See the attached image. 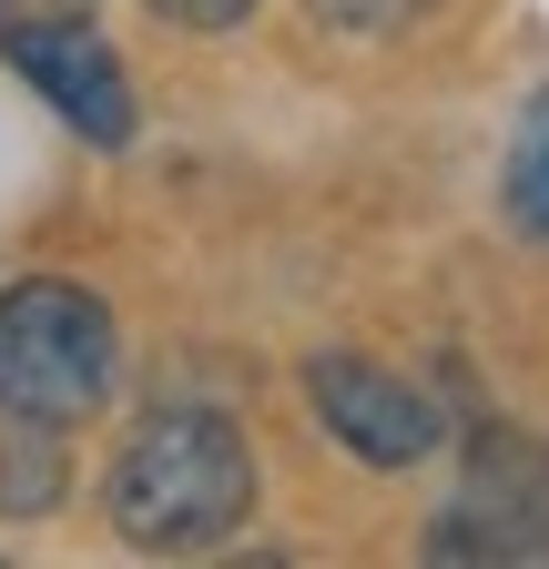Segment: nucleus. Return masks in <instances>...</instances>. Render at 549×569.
<instances>
[{"instance_id": "obj_7", "label": "nucleus", "mask_w": 549, "mask_h": 569, "mask_svg": "<svg viewBox=\"0 0 549 569\" xmlns=\"http://www.w3.org/2000/svg\"><path fill=\"white\" fill-rule=\"evenodd\" d=\"M509 213H519V234L549 244V92L529 102V132H519V153H509Z\"/></svg>"}, {"instance_id": "obj_10", "label": "nucleus", "mask_w": 549, "mask_h": 569, "mask_svg": "<svg viewBox=\"0 0 549 569\" xmlns=\"http://www.w3.org/2000/svg\"><path fill=\"white\" fill-rule=\"evenodd\" d=\"M61 11H92V0H0V31L11 21H61Z\"/></svg>"}, {"instance_id": "obj_3", "label": "nucleus", "mask_w": 549, "mask_h": 569, "mask_svg": "<svg viewBox=\"0 0 549 569\" xmlns=\"http://www.w3.org/2000/svg\"><path fill=\"white\" fill-rule=\"evenodd\" d=\"M0 51H11V71L72 122L82 142H102V153H122L132 142V82H122V61L112 41L82 21V11H61V21H11L0 31Z\"/></svg>"}, {"instance_id": "obj_8", "label": "nucleus", "mask_w": 549, "mask_h": 569, "mask_svg": "<svg viewBox=\"0 0 549 569\" xmlns=\"http://www.w3.org/2000/svg\"><path fill=\"white\" fill-rule=\"evenodd\" d=\"M306 11H316L326 31H347V41H397L407 21H428L438 0H306Z\"/></svg>"}, {"instance_id": "obj_2", "label": "nucleus", "mask_w": 549, "mask_h": 569, "mask_svg": "<svg viewBox=\"0 0 549 569\" xmlns=\"http://www.w3.org/2000/svg\"><path fill=\"white\" fill-rule=\"evenodd\" d=\"M122 387V336L92 284L72 274H21L0 284V407L41 427H82Z\"/></svg>"}, {"instance_id": "obj_1", "label": "nucleus", "mask_w": 549, "mask_h": 569, "mask_svg": "<svg viewBox=\"0 0 549 569\" xmlns=\"http://www.w3.org/2000/svg\"><path fill=\"white\" fill-rule=\"evenodd\" d=\"M244 509H254V448L214 407H163V417L132 427V448L112 458V529H122V549H153V559L224 549L244 529Z\"/></svg>"}, {"instance_id": "obj_4", "label": "nucleus", "mask_w": 549, "mask_h": 569, "mask_svg": "<svg viewBox=\"0 0 549 569\" xmlns=\"http://www.w3.org/2000/svg\"><path fill=\"white\" fill-rule=\"evenodd\" d=\"M306 397L326 417V438L347 448V458H367V468H418V458H438V407L407 387V377L367 367V356H316V367H306Z\"/></svg>"}, {"instance_id": "obj_5", "label": "nucleus", "mask_w": 549, "mask_h": 569, "mask_svg": "<svg viewBox=\"0 0 549 569\" xmlns=\"http://www.w3.org/2000/svg\"><path fill=\"white\" fill-rule=\"evenodd\" d=\"M428 559H549V458L489 438V448H478L468 498L438 519Z\"/></svg>"}, {"instance_id": "obj_9", "label": "nucleus", "mask_w": 549, "mask_h": 569, "mask_svg": "<svg viewBox=\"0 0 549 569\" xmlns=\"http://www.w3.org/2000/svg\"><path fill=\"white\" fill-rule=\"evenodd\" d=\"M153 11H163L173 31H234V21L254 11V0H153Z\"/></svg>"}, {"instance_id": "obj_6", "label": "nucleus", "mask_w": 549, "mask_h": 569, "mask_svg": "<svg viewBox=\"0 0 549 569\" xmlns=\"http://www.w3.org/2000/svg\"><path fill=\"white\" fill-rule=\"evenodd\" d=\"M51 498H61V448H51V427L0 407V519H31V509H51Z\"/></svg>"}]
</instances>
